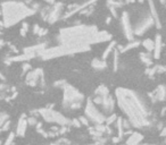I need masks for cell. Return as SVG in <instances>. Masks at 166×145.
<instances>
[{"instance_id":"cell-17","label":"cell","mask_w":166,"mask_h":145,"mask_svg":"<svg viewBox=\"0 0 166 145\" xmlns=\"http://www.w3.org/2000/svg\"><path fill=\"white\" fill-rule=\"evenodd\" d=\"M155 94H156V100L163 101L166 98V87L164 85H159L155 91Z\"/></svg>"},{"instance_id":"cell-34","label":"cell","mask_w":166,"mask_h":145,"mask_svg":"<svg viewBox=\"0 0 166 145\" xmlns=\"http://www.w3.org/2000/svg\"><path fill=\"white\" fill-rule=\"evenodd\" d=\"M0 145H2V144H1V142H0Z\"/></svg>"},{"instance_id":"cell-3","label":"cell","mask_w":166,"mask_h":145,"mask_svg":"<svg viewBox=\"0 0 166 145\" xmlns=\"http://www.w3.org/2000/svg\"><path fill=\"white\" fill-rule=\"evenodd\" d=\"M34 13H35V9L20 1L9 0V1H5L1 3L2 24L5 27L14 26L15 24L22 22L24 18L32 16Z\"/></svg>"},{"instance_id":"cell-9","label":"cell","mask_w":166,"mask_h":145,"mask_svg":"<svg viewBox=\"0 0 166 145\" xmlns=\"http://www.w3.org/2000/svg\"><path fill=\"white\" fill-rule=\"evenodd\" d=\"M153 25H155V22H154L151 15L148 14L146 16H143L142 18L139 20V23L136 24V26L134 27V34H136V35H142V34L146 33L147 31L149 30Z\"/></svg>"},{"instance_id":"cell-15","label":"cell","mask_w":166,"mask_h":145,"mask_svg":"<svg viewBox=\"0 0 166 145\" xmlns=\"http://www.w3.org/2000/svg\"><path fill=\"white\" fill-rule=\"evenodd\" d=\"M142 135L140 134V133H133L131 134L127 141H126V144L125 145H139V143L142 141Z\"/></svg>"},{"instance_id":"cell-13","label":"cell","mask_w":166,"mask_h":145,"mask_svg":"<svg viewBox=\"0 0 166 145\" xmlns=\"http://www.w3.org/2000/svg\"><path fill=\"white\" fill-rule=\"evenodd\" d=\"M42 78V70L41 69H35V70H32L27 74L26 76V83L29 85H35L38 82H39V79Z\"/></svg>"},{"instance_id":"cell-4","label":"cell","mask_w":166,"mask_h":145,"mask_svg":"<svg viewBox=\"0 0 166 145\" xmlns=\"http://www.w3.org/2000/svg\"><path fill=\"white\" fill-rule=\"evenodd\" d=\"M62 90H63L64 108L76 110L82 106L84 96L79 90L66 82H62Z\"/></svg>"},{"instance_id":"cell-27","label":"cell","mask_w":166,"mask_h":145,"mask_svg":"<svg viewBox=\"0 0 166 145\" xmlns=\"http://www.w3.org/2000/svg\"><path fill=\"white\" fill-rule=\"evenodd\" d=\"M25 31L27 32V24H24V25H23V29H22V31H21L22 35H24V34H25Z\"/></svg>"},{"instance_id":"cell-21","label":"cell","mask_w":166,"mask_h":145,"mask_svg":"<svg viewBox=\"0 0 166 145\" xmlns=\"http://www.w3.org/2000/svg\"><path fill=\"white\" fill-rule=\"evenodd\" d=\"M114 49V43H110L109 46H107L106 48V50H105V51H104V55H103V59L105 60L107 58V57L109 56L110 55V52H112V50Z\"/></svg>"},{"instance_id":"cell-35","label":"cell","mask_w":166,"mask_h":145,"mask_svg":"<svg viewBox=\"0 0 166 145\" xmlns=\"http://www.w3.org/2000/svg\"><path fill=\"white\" fill-rule=\"evenodd\" d=\"M165 70H166V67H165Z\"/></svg>"},{"instance_id":"cell-31","label":"cell","mask_w":166,"mask_h":145,"mask_svg":"<svg viewBox=\"0 0 166 145\" xmlns=\"http://www.w3.org/2000/svg\"><path fill=\"white\" fill-rule=\"evenodd\" d=\"M165 1H166V0H160V2H163V3L165 2Z\"/></svg>"},{"instance_id":"cell-26","label":"cell","mask_w":166,"mask_h":145,"mask_svg":"<svg viewBox=\"0 0 166 145\" xmlns=\"http://www.w3.org/2000/svg\"><path fill=\"white\" fill-rule=\"evenodd\" d=\"M114 55H115V56H114V69L116 70L117 69V51H115Z\"/></svg>"},{"instance_id":"cell-18","label":"cell","mask_w":166,"mask_h":145,"mask_svg":"<svg viewBox=\"0 0 166 145\" xmlns=\"http://www.w3.org/2000/svg\"><path fill=\"white\" fill-rule=\"evenodd\" d=\"M91 66L93 67V68H96V69H104V68H106L107 64L105 60H100V59H93L92 63H91Z\"/></svg>"},{"instance_id":"cell-5","label":"cell","mask_w":166,"mask_h":145,"mask_svg":"<svg viewBox=\"0 0 166 145\" xmlns=\"http://www.w3.org/2000/svg\"><path fill=\"white\" fill-rule=\"evenodd\" d=\"M93 102L99 104L104 112L110 113L114 109V99L110 96L109 91L105 85H99L96 90V96Z\"/></svg>"},{"instance_id":"cell-20","label":"cell","mask_w":166,"mask_h":145,"mask_svg":"<svg viewBox=\"0 0 166 145\" xmlns=\"http://www.w3.org/2000/svg\"><path fill=\"white\" fill-rule=\"evenodd\" d=\"M140 58H141L143 64H146V65H151V59L149 58V55H147V53H140Z\"/></svg>"},{"instance_id":"cell-19","label":"cell","mask_w":166,"mask_h":145,"mask_svg":"<svg viewBox=\"0 0 166 145\" xmlns=\"http://www.w3.org/2000/svg\"><path fill=\"white\" fill-rule=\"evenodd\" d=\"M142 46L148 52L154 51V49H155V41H153V40L150 39H146L145 41H142Z\"/></svg>"},{"instance_id":"cell-7","label":"cell","mask_w":166,"mask_h":145,"mask_svg":"<svg viewBox=\"0 0 166 145\" xmlns=\"http://www.w3.org/2000/svg\"><path fill=\"white\" fill-rule=\"evenodd\" d=\"M84 115L88 120L96 125H101L106 121V117L104 115V112L98 109L97 104L93 101H88L85 103V109H84Z\"/></svg>"},{"instance_id":"cell-10","label":"cell","mask_w":166,"mask_h":145,"mask_svg":"<svg viewBox=\"0 0 166 145\" xmlns=\"http://www.w3.org/2000/svg\"><path fill=\"white\" fill-rule=\"evenodd\" d=\"M121 25H122V30H123L124 36L129 41H133V35H134V29L131 25V20H130L129 14L124 11L121 16Z\"/></svg>"},{"instance_id":"cell-32","label":"cell","mask_w":166,"mask_h":145,"mask_svg":"<svg viewBox=\"0 0 166 145\" xmlns=\"http://www.w3.org/2000/svg\"><path fill=\"white\" fill-rule=\"evenodd\" d=\"M50 145H62V144H50Z\"/></svg>"},{"instance_id":"cell-12","label":"cell","mask_w":166,"mask_h":145,"mask_svg":"<svg viewBox=\"0 0 166 145\" xmlns=\"http://www.w3.org/2000/svg\"><path fill=\"white\" fill-rule=\"evenodd\" d=\"M27 127H29V118H27L25 115H22L17 121L16 125V134L17 136L20 137H23L25 135V133L27 130Z\"/></svg>"},{"instance_id":"cell-8","label":"cell","mask_w":166,"mask_h":145,"mask_svg":"<svg viewBox=\"0 0 166 145\" xmlns=\"http://www.w3.org/2000/svg\"><path fill=\"white\" fill-rule=\"evenodd\" d=\"M46 49V44H38V46H30L24 50V52L18 57L13 58V61H25V60L32 59L35 56H40V53Z\"/></svg>"},{"instance_id":"cell-6","label":"cell","mask_w":166,"mask_h":145,"mask_svg":"<svg viewBox=\"0 0 166 145\" xmlns=\"http://www.w3.org/2000/svg\"><path fill=\"white\" fill-rule=\"evenodd\" d=\"M39 115L42 117L46 121L51 122V124H56V125L59 126H68L71 125V120L68 118H66L63 113L56 111V110H53L50 108H42L39 109Z\"/></svg>"},{"instance_id":"cell-11","label":"cell","mask_w":166,"mask_h":145,"mask_svg":"<svg viewBox=\"0 0 166 145\" xmlns=\"http://www.w3.org/2000/svg\"><path fill=\"white\" fill-rule=\"evenodd\" d=\"M62 11H63V5L60 2H55L53 5V8H50L48 14H47L46 20L49 22L50 24L55 23V22H57V20H59Z\"/></svg>"},{"instance_id":"cell-2","label":"cell","mask_w":166,"mask_h":145,"mask_svg":"<svg viewBox=\"0 0 166 145\" xmlns=\"http://www.w3.org/2000/svg\"><path fill=\"white\" fill-rule=\"evenodd\" d=\"M115 96L120 109L127 117L130 124L136 128H145L150 124L149 113L145 103L134 91L124 87H118L115 91Z\"/></svg>"},{"instance_id":"cell-14","label":"cell","mask_w":166,"mask_h":145,"mask_svg":"<svg viewBox=\"0 0 166 145\" xmlns=\"http://www.w3.org/2000/svg\"><path fill=\"white\" fill-rule=\"evenodd\" d=\"M149 7H150V15L153 17L154 22H155V25L157 26V29H160V20H159V16L157 14L156 7H155V3L153 2V0H149Z\"/></svg>"},{"instance_id":"cell-33","label":"cell","mask_w":166,"mask_h":145,"mask_svg":"<svg viewBox=\"0 0 166 145\" xmlns=\"http://www.w3.org/2000/svg\"><path fill=\"white\" fill-rule=\"evenodd\" d=\"M139 1H140V2H142V1H143V0H139Z\"/></svg>"},{"instance_id":"cell-16","label":"cell","mask_w":166,"mask_h":145,"mask_svg":"<svg viewBox=\"0 0 166 145\" xmlns=\"http://www.w3.org/2000/svg\"><path fill=\"white\" fill-rule=\"evenodd\" d=\"M160 51H162V36L158 34L156 35L155 40V49H154V58L158 59L160 57Z\"/></svg>"},{"instance_id":"cell-23","label":"cell","mask_w":166,"mask_h":145,"mask_svg":"<svg viewBox=\"0 0 166 145\" xmlns=\"http://www.w3.org/2000/svg\"><path fill=\"white\" fill-rule=\"evenodd\" d=\"M117 129H118V136L122 137L123 135V120L122 119H117Z\"/></svg>"},{"instance_id":"cell-1","label":"cell","mask_w":166,"mask_h":145,"mask_svg":"<svg viewBox=\"0 0 166 145\" xmlns=\"http://www.w3.org/2000/svg\"><path fill=\"white\" fill-rule=\"evenodd\" d=\"M112 39L110 33L100 31L93 25H75L63 29L57 35V46L46 48L40 53L43 60H49L62 56L75 55L91 49L92 44L107 42Z\"/></svg>"},{"instance_id":"cell-29","label":"cell","mask_w":166,"mask_h":145,"mask_svg":"<svg viewBox=\"0 0 166 145\" xmlns=\"http://www.w3.org/2000/svg\"><path fill=\"white\" fill-rule=\"evenodd\" d=\"M162 136H166V128L163 129V132H162Z\"/></svg>"},{"instance_id":"cell-25","label":"cell","mask_w":166,"mask_h":145,"mask_svg":"<svg viewBox=\"0 0 166 145\" xmlns=\"http://www.w3.org/2000/svg\"><path fill=\"white\" fill-rule=\"evenodd\" d=\"M8 120V116L6 113H0V127H2V125Z\"/></svg>"},{"instance_id":"cell-30","label":"cell","mask_w":166,"mask_h":145,"mask_svg":"<svg viewBox=\"0 0 166 145\" xmlns=\"http://www.w3.org/2000/svg\"><path fill=\"white\" fill-rule=\"evenodd\" d=\"M134 0H127V2H133Z\"/></svg>"},{"instance_id":"cell-22","label":"cell","mask_w":166,"mask_h":145,"mask_svg":"<svg viewBox=\"0 0 166 145\" xmlns=\"http://www.w3.org/2000/svg\"><path fill=\"white\" fill-rule=\"evenodd\" d=\"M139 44H140V42H138V41H131V43H129V44H127L125 48H123V49H122V51H127V50H130V49L136 48V46H139Z\"/></svg>"},{"instance_id":"cell-28","label":"cell","mask_w":166,"mask_h":145,"mask_svg":"<svg viewBox=\"0 0 166 145\" xmlns=\"http://www.w3.org/2000/svg\"><path fill=\"white\" fill-rule=\"evenodd\" d=\"M43 1H46V2H48V3H51V5L55 3V0H43Z\"/></svg>"},{"instance_id":"cell-24","label":"cell","mask_w":166,"mask_h":145,"mask_svg":"<svg viewBox=\"0 0 166 145\" xmlns=\"http://www.w3.org/2000/svg\"><path fill=\"white\" fill-rule=\"evenodd\" d=\"M14 138H15V134H14V133H10L2 145H12V144H13V142H14Z\"/></svg>"}]
</instances>
